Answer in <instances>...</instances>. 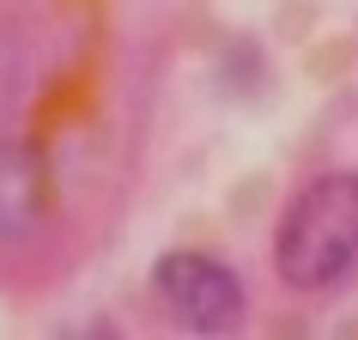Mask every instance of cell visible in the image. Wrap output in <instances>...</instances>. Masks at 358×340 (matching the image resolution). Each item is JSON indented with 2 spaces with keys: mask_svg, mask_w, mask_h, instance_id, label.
Segmentation results:
<instances>
[{
  "mask_svg": "<svg viewBox=\"0 0 358 340\" xmlns=\"http://www.w3.org/2000/svg\"><path fill=\"white\" fill-rule=\"evenodd\" d=\"M358 267V170L310 176L273 231V274L292 292H328Z\"/></svg>",
  "mask_w": 358,
  "mask_h": 340,
  "instance_id": "cell-1",
  "label": "cell"
},
{
  "mask_svg": "<svg viewBox=\"0 0 358 340\" xmlns=\"http://www.w3.org/2000/svg\"><path fill=\"white\" fill-rule=\"evenodd\" d=\"M152 285H158L164 310L176 316V328H189V334H231L249 304L243 280L225 262L194 255V249H170L164 262L152 267Z\"/></svg>",
  "mask_w": 358,
  "mask_h": 340,
  "instance_id": "cell-2",
  "label": "cell"
},
{
  "mask_svg": "<svg viewBox=\"0 0 358 340\" xmlns=\"http://www.w3.org/2000/svg\"><path fill=\"white\" fill-rule=\"evenodd\" d=\"M55 207V170L37 140H0V243H24Z\"/></svg>",
  "mask_w": 358,
  "mask_h": 340,
  "instance_id": "cell-3",
  "label": "cell"
}]
</instances>
